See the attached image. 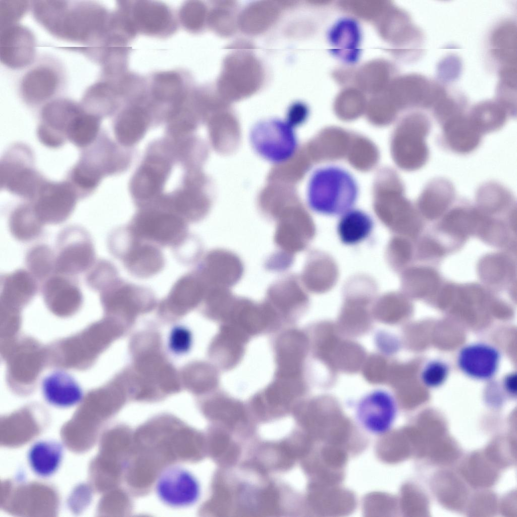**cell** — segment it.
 I'll return each mask as SVG.
<instances>
[{"mask_svg":"<svg viewBox=\"0 0 517 517\" xmlns=\"http://www.w3.org/2000/svg\"><path fill=\"white\" fill-rule=\"evenodd\" d=\"M126 226L136 237L160 247L176 249L189 237L187 222L169 210H143Z\"/></svg>","mask_w":517,"mask_h":517,"instance_id":"6","label":"cell"},{"mask_svg":"<svg viewBox=\"0 0 517 517\" xmlns=\"http://www.w3.org/2000/svg\"><path fill=\"white\" fill-rule=\"evenodd\" d=\"M229 324L249 338L275 332L281 327L273 313L264 302L235 296L221 323Z\"/></svg>","mask_w":517,"mask_h":517,"instance_id":"11","label":"cell"},{"mask_svg":"<svg viewBox=\"0 0 517 517\" xmlns=\"http://www.w3.org/2000/svg\"><path fill=\"white\" fill-rule=\"evenodd\" d=\"M45 180L35 169L32 152L24 144L13 145L1 160V188L15 195L31 201Z\"/></svg>","mask_w":517,"mask_h":517,"instance_id":"7","label":"cell"},{"mask_svg":"<svg viewBox=\"0 0 517 517\" xmlns=\"http://www.w3.org/2000/svg\"><path fill=\"white\" fill-rule=\"evenodd\" d=\"M36 39L32 31L17 23L1 28V62L12 70L29 68L36 59Z\"/></svg>","mask_w":517,"mask_h":517,"instance_id":"16","label":"cell"},{"mask_svg":"<svg viewBox=\"0 0 517 517\" xmlns=\"http://www.w3.org/2000/svg\"><path fill=\"white\" fill-rule=\"evenodd\" d=\"M250 340L236 327L222 323L212 346L214 355L221 370L230 371L241 363Z\"/></svg>","mask_w":517,"mask_h":517,"instance_id":"20","label":"cell"},{"mask_svg":"<svg viewBox=\"0 0 517 517\" xmlns=\"http://www.w3.org/2000/svg\"><path fill=\"white\" fill-rule=\"evenodd\" d=\"M30 9L36 22L60 39L91 46L105 35L106 12L93 2L36 1Z\"/></svg>","mask_w":517,"mask_h":517,"instance_id":"1","label":"cell"},{"mask_svg":"<svg viewBox=\"0 0 517 517\" xmlns=\"http://www.w3.org/2000/svg\"><path fill=\"white\" fill-rule=\"evenodd\" d=\"M302 226L299 217L293 211L279 216L274 238L279 251L293 256L301 249L303 243Z\"/></svg>","mask_w":517,"mask_h":517,"instance_id":"31","label":"cell"},{"mask_svg":"<svg viewBox=\"0 0 517 517\" xmlns=\"http://www.w3.org/2000/svg\"><path fill=\"white\" fill-rule=\"evenodd\" d=\"M119 277L118 271L111 262L99 259L86 272L85 282L89 288L100 292Z\"/></svg>","mask_w":517,"mask_h":517,"instance_id":"37","label":"cell"},{"mask_svg":"<svg viewBox=\"0 0 517 517\" xmlns=\"http://www.w3.org/2000/svg\"><path fill=\"white\" fill-rule=\"evenodd\" d=\"M243 44H234L233 48L236 51L224 59L218 84L219 94L224 99L237 100L252 95L264 81V71L259 61L251 53L242 51L251 45L242 46Z\"/></svg>","mask_w":517,"mask_h":517,"instance_id":"4","label":"cell"},{"mask_svg":"<svg viewBox=\"0 0 517 517\" xmlns=\"http://www.w3.org/2000/svg\"><path fill=\"white\" fill-rule=\"evenodd\" d=\"M471 120L481 133L497 130L504 122V113L497 108L482 107L475 111Z\"/></svg>","mask_w":517,"mask_h":517,"instance_id":"38","label":"cell"},{"mask_svg":"<svg viewBox=\"0 0 517 517\" xmlns=\"http://www.w3.org/2000/svg\"><path fill=\"white\" fill-rule=\"evenodd\" d=\"M358 194L357 184L352 175L341 168L327 166L316 170L312 175L307 200L313 211L337 215L350 210Z\"/></svg>","mask_w":517,"mask_h":517,"instance_id":"2","label":"cell"},{"mask_svg":"<svg viewBox=\"0 0 517 517\" xmlns=\"http://www.w3.org/2000/svg\"><path fill=\"white\" fill-rule=\"evenodd\" d=\"M44 225L30 201L15 207L8 219L10 233L15 239L22 242H29L38 237L42 233Z\"/></svg>","mask_w":517,"mask_h":517,"instance_id":"28","label":"cell"},{"mask_svg":"<svg viewBox=\"0 0 517 517\" xmlns=\"http://www.w3.org/2000/svg\"><path fill=\"white\" fill-rule=\"evenodd\" d=\"M167 168L164 162L152 160L140 169L131 182V192L134 197L140 200L152 197L161 188Z\"/></svg>","mask_w":517,"mask_h":517,"instance_id":"30","label":"cell"},{"mask_svg":"<svg viewBox=\"0 0 517 517\" xmlns=\"http://www.w3.org/2000/svg\"><path fill=\"white\" fill-rule=\"evenodd\" d=\"M501 354L494 346L484 342L466 345L459 351L456 363L465 376L477 381H487L497 374Z\"/></svg>","mask_w":517,"mask_h":517,"instance_id":"18","label":"cell"},{"mask_svg":"<svg viewBox=\"0 0 517 517\" xmlns=\"http://www.w3.org/2000/svg\"><path fill=\"white\" fill-rule=\"evenodd\" d=\"M78 198L77 191L68 181L45 180L30 202L44 225H58L71 215Z\"/></svg>","mask_w":517,"mask_h":517,"instance_id":"10","label":"cell"},{"mask_svg":"<svg viewBox=\"0 0 517 517\" xmlns=\"http://www.w3.org/2000/svg\"><path fill=\"white\" fill-rule=\"evenodd\" d=\"M250 141L258 155L275 164L290 160L298 145L294 128L285 121L277 119L255 125L250 133Z\"/></svg>","mask_w":517,"mask_h":517,"instance_id":"9","label":"cell"},{"mask_svg":"<svg viewBox=\"0 0 517 517\" xmlns=\"http://www.w3.org/2000/svg\"><path fill=\"white\" fill-rule=\"evenodd\" d=\"M99 293L103 303L110 307L136 309L144 305L149 306L155 300L150 289L127 282L120 277Z\"/></svg>","mask_w":517,"mask_h":517,"instance_id":"21","label":"cell"},{"mask_svg":"<svg viewBox=\"0 0 517 517\" xmlns=\"http://www.w3.org/2000/svg\"><path fill=\"white\" fill-rule=\"evenodd\" d=\"M330 32L329 36L332 44L338 50H341V53H348V62H350V53L355 60L358 57L360 39L358 25L352 20L343 19L337 22Z\"/></svg>","mask_w":517,"mask_h":517,"instance_id":"34","label":"cell"},{"mask_svg":"<svg viewBox=\"0 0 517 517\" xmlns=\"http://www.w3.org/2000/svg\"><path fill=\"white\" fill-rule=\"evenodd\" d=\"M63 446L55 440H41L34 443L27 453L32 472L41 478H48L59 469L63 460Z\"/></svg>","mask_w":517,"mask_h":517,"instance_id":"25","label":"cell"},{"mask_svg":"<svg viewBox=\"0 0 517 517\" xmlns=\"http://www.w3.org/2000/svg\"><path fill=\"white\" fill-rule=\"evenodd\" d=\"M37 291V280L27 270L18 269L1 276L0 293L3 302L25 303Z\"/></svg>","mask_w":517,"mask_h":517,"instance_id":"26","label":"cell"},{"mask_svg":"<svg viewBox=\"0 0 517 517\" xmlns=\"http://www.w3.org/2000/svg\"><path fill=\"white\" fill-rule=\"evenodd\" d=\"M309 111L306 105L297 102L292 104L289 108L285 121L294 128L303 123L307 119Z\"/></svg>","mask_w":517,"mask_h":517,"instance_id":"42","label":"cell"},{"mask_svg":"<svg viewBox=\"0 0 517 517\" xmlns=\"http://www.w3.org/2000/svg\"><path fill=\"white\" fill-rule=\"evenodd\" d=\"M55 273L70 277L86 272L96 261L92 239L83 227L64 228L57 240Z\"/></svg>","mask_w":517,"mask_h":517,"instance_id":"8","label":"cell"},{"mask_svg":"<svg viewBox=\"0 0 517 517\" xmlns=\"http://www.w3.org/2000/svg\"><path fill=\"white\" fill-rule=\"evenodd\" d=\"M397 415V406L394 398L383 391L372 393L358 403L356 418L357 423L367 432L382 436L392 429Z\"/></svg>","mask_w":517,"mask_h":517,"instance_id":"17","label":"cell"},{"mask_svg":"<svg viewBox=\"0 0 517 517\" xmlns=\"http://www.w3.org/2000/svg\"><path fill=\"white\" fill-rule=\"evenodd\" d=\"M72 277L55 273L44 281L41 292L54 309L74 308L82 300V292Z\"/></svg>","mask_w":517,"mask_h":517,"instance_id":"23","label":"cell"},{"mask_svg":"<svg viewBox=\"0 0 517 517\" xmlns=\"http://www.w3.org/2000/svg\"><path fill=\"white\" fill-rule=\"evenodd\" d=\"M29 8H30V4L28 1H2L0 4L1 28L17 24Z\"/></svg>","mask_w":517,"mask_h":517,"instance_id":"41","label":"cell"},{"mask_svg":"<svg viewBox=\"0 0 517 517\" xmlns=\"http://www.w3.org/2000/svg\"><path fill=\"white\" fill-rule=\"evenodd\" d=\"M280 8L278 1H263L251 3L237 18L238 27L249 35L264 32L278 19Z\"/></svg>","mask_w":517,"mask_h":517,"instance_id":"24","label":"cell"},{"mask_svg":"<svg viewBox=\"0 0 517 517\" xmlns=\"http://www.w3.org/2000/svg\"><path fill=\"white\" fill-rule=\"evenodd\" d=\"M516 374L513 372L507 374L503 379V388L510 396H515L516 395Z\"/></svg>","mask_w":517,"mask_h":517,"instance_id":"44","label":"cell"},{"mask_svg":"<svg viewBox=\"0 0 517 517\" xmlns=\"http://www.w3.org/2000/svg\"><path fill=\"white\" fill-rule=\"evenodd\" d=\"M450 372L448 365L444 361L434 359L428 362L421 372V380L427 388L435 389L443 385Z\"/></svg>","mask_w":517,"mask_h":517,"instance_id":"40","label":"cell"},{"mask_svg":"<svg viewBox=\"0 0 517 517\" xmlns=\"http://www.w3.org/2000/svg\"><path fill=\"white\" fill-rule=\"evenodd\" d=\"M42 393L49 404L68 408L79 404L83 393L76 381L67 373L55 371L47 375L42 383Z\"/></svg>","mask_w":517,"mask_h":517,"instance_id":"22","label":"cell"},{"mask_svg":"<svg viewBox=\"0 0 517 517\" xmlns=\"http://www.w3.org/2000/svg\"><path fill=\"white\" fill-rule=\"evenodd\" d=\"M293 260V256L279 251L270 256L266 263V267L270 270L284 271L291 266Z\"/></svg>","mask_w":517,"mask_h":517,"instance_id":"43","label":"cell"},{"mask_svg":"<svg viewBox=\"0 0 517 517\" xmlns=\"http://www.w3.org/2000/svg\"><path fill=\"white\" fill-rule=\"evenodd\" d=\"M81 108L80 102L64 97H57L43 105L37 130L40 141L48 147L62 146L68 140L70 126Z\"/></svg>","mask_w":517,"mask_h":517,"instance_id":"12","label":"cell"},{"mask_svg":"<svg viewBox=\"0 0 517 517\" xmlns=\"http://www.w3.org/2000/svg\"><path fill=\"white\" fill-rule=\"evenodd\" d=\"M108 247L111 253L135 277H151L165 266V260L160 247L136 237L127 226L118 227L111 232Z\"/></svg>","mask_w":517,"mask_h":517,"instance_id":"3","label":"cell"},{"mask_svg":"<svg viewBox=\"0 0 517 517\" xmlns=\"http://www.w3.org/2000/svg\"><path fill=\"white\" fill-rule=\"evenodd\" d=\"M146 127L144 114L139 110H131L124 114L116 122L115 135L122 145H132L142 137Z\"/></svg>","mask_w":517,"mask_h":517,"instance_id":"36","label":"cell"},{"mask_svg":"<svg viewBox=\"0 0 517 517\" xmlns=\"http://www.w3.org/2000/svg\"><path fill=\"white\" fill-rule=\"evenodd\" d=\"M194 271L201 279L205 289H230L241 279L244 266L239 257L234 252L217 248L210 250L200 257Z\"/></svg>","mask_w":517,"mask_h":517,"instance_id":"13","label":"cell"},{"mask_svg":"<svg viewBox=\"0 0 517 517\" xmlns=\"http://www.w3.org/2000/svg\"><path fill=\"white\" fill-rule=\"evenodd\" d=\"M63 65L56 58L44 56L36 60L20 78L18 93L30 107L43 106L57 98L66 84Z\"/></svg>","mask_w":517,"mask_h":517,"instance_id":"5","label":"cell"},{"mask_svg":"<svg viewBox=\"0 0 517 517\" xmlns=\"http://www.w3.org/2000/svg\"><path fill=\"white\" fill-rule=\"evenodd\" d=\"M100 124V117L87 111L82 106L72 121L67 139L75 146L86 148L95 141Z\"/></svg>","mask_w":517,"mask_h":517,"instance_id":"33","label":"cell"},{"mask_svg":"<svg viewBox=\"0 0 517 517\" xmlns=\"http://www.w3.org/2000/svg\"><path fill=\"white\" fill-rule=\"evenodd\" d=\"M156 490L163 503L175 508L194 504L200 494L199 485L196 478L191 472L179 466L169 467L161 474Z\"/></svg>","mask_w":517,"mask_h":517,"instance_id":"15","label":"cell"},{"mask_svg":"<svg viewBox=\"0 0 517 517\" xmlns=\"http://www.w3.org/2000/svg\"><path fill=\"white\" fill-rule=\"evenodd\" d=\"M205 287L193 270L180 277L172 287L164 301L177 308L189 307L203 299Z\"/></svg>","mask_w":517,"mask_h":517,"instance_id":"29","label":"cell"},{"mask_svg":"<svg viewBox=\"0 0 517 517\" xmlns=\"http://www.w3.org/2000/svg\"><path fill=\"white\" fill-rule=\"evenodd\" d=\"M25 261L27 270L37 281H45L55 273L56 254L46 244H39L30 248Z\"/></svg>","mask_w":517,"mask_h":517,"instance_id":"35","label":"cell"},{"mask_svg":"<svg viewBox=\"0 0 517 517\" xmlns=\"http://www.w3.org/2000/svg\"><path fill=\"white\" fill-rule=\"evenodd\" d=\"M234 6L232 1L222 2L220 6L213 12L212 25L215 30L224 36L232 35L238 26L237 18L230 9Z\"/></svg>","mask_w":517,"mask_h":517,"instance_id":"39","label":"cell"},{"mask_svg":"<svg viewBox=\"0 0 517 517\" xmlns=\"http://www.w3.org/2000/svg\"><path fill=\"white\" fill-rule=\"evenodd\" d=\"M296 278L289 275L272 284L264 301L275 314L282 327L293 324L304 305Z\"/></svg>","mask_w":517,"mask_h":517,"instance_id":"19","label":"cell"},{"mask_svg":"<svg viewBox=\"0 0 517 517\" xmlns=\"http://www.w3.org/2000/svg\"><path fill=\"white\" fill-rule=\"evenodd\" d=\"M481 133L471 119L454 117L445 123L444 136L452 150L465 153L473 150L479 144Z\"/></svg>","mask_w":517,"mask_h":517,"instance_id":"27","label":"cell"},{"mask_svg":"<svg viewBox=\"0 0 517 517\" xmlns=\"http://www.w3.org/2000/svg\"><path fill=\"white\" fill-rule=\"evenodd\" d=\"M306 341L304 333L298 328L291 326L279 330L272 341L275 375L303 377Z\"/></svg>","mask_w":517,"mask_h":517,"instance_id":"14","label":"cell"},{"mask_svg":"<svg viewBox=\"0 0 517 517\" xmlns=\"http://www.w3.org/2000/svg\"><path fill=\"white\" fill-rule=\"evenodd\" d=\"M373 228V222L369 215L361 210L350 209L343 214L337 232L343 243L354 245L367 238Z\"/></svg>","mask_w":517,"mask_h":517,"instance_id":"32","label":"cell"}]
</instances>
